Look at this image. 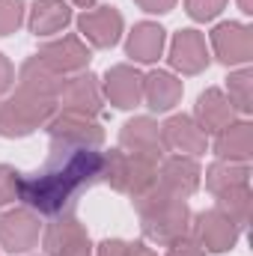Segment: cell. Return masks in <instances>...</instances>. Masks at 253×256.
<instances>
[{
	"label": "cell",
	"mask_w": 253,
	"mask_h": 256,
	"mask_svg": "<svg viewBox=\"0 0 253 256\" xmlns=\"http://www.w3.org/2000/svg\"><path fill=\"white\" fill-rule=\"evenodd\" d=\"M104 152L98 149H57L51 146V158L39 173H21L18 200L45 218L68 214L74 196L102 182Z\"/></svg>",
	"instance_id": "6da1fadb"
},
{
	"label": "cell",
	"mask_w": 253,
	"mask_h": 256,
	"mask_svg": "<svg viewBox=\"0 0 253 256\" xmlns=\"http://www.w3.org/2000/svg\"><path fill=\"white\" fill-rule=\"evenodd\" d=\"M131 202H134V208H137V214H140L143 236H146L149 242L167 248L170 242L188 236L190 218H194L190 208H188V202L179 200V196H170L158 182H155L149 191H143L140 196H134Z\"/></svg>",
	"instance_id": "7a4b0ae2"
},
{
	"label": "cell",
	"mask_w": 253,
	"mask_h": 256,
	"mask_svg": "<svg viewBox=\"0 0 253 256\" xmlns=\"http://www.w3.org/2000/svg\"><path fill=\"white\" fill-rule=\"evenodd\" d=\"M57 114L51 98L30 96L18 90L15 96L0 98V134L3 137H27L36 128L48 126V120Z\"/></svg>",
	"instance_id": "3957f363"
},
{
	"label": "cell",
	"mask_w": 253,
	"mask_h": 256,
	"mask_svg": "<svg viewBox=\"0 0 253 256\" xmlns=\"http://www.w3.org/2000/svg\"><path fill=\"white\" fill-rule=\"evenodd\" d=\"M102 182H108L114 191L128 194L134 200L158 182V167L137 155H128L126 149H110L104 152V161H102Z\"/></svg>",
	"instance_id": "277c9868"
},
{
	"label": "cell",
	"mask_w": 253,
	"mask_h": 256,
	"mask_svg": "<svg viewBox=\"0 0 253 256\" xmlns=\"http://www.w3.org/2000/svg\"><path fill=\"white\" fill-rule=\"evenodd\" d=\"M45 128H48L51 146L57 149H98L104 143V128L84 114H72V110L54 114Z\"/></svg>",
	"instance_id": "5b68a950"
},
{
	"label": "cell",
	"mask_w": 253,
	"mask_h": 256,
	"mask_svg": "<svg viewBox=\"0 0 253 256\" xmlns=\"http://www.w3.org/2000/svg\"><path fill=\"white\" fill-rule=\"evenodd\" d=\"M190 230H194L196 244H200L206 254H226V250L236 248V242H238V236H242V230H238L218 206L208 208V212L194 214V218H190Z\"/></svg>",
	"instance_id": "8992f818"
},
{
	"label": "cell",
	"mask_w": 253,
	"mask_h": 256,
	"mask_svg": "<svg viewBox=\"0 0 253 256\" xmlns=\"http://www.w3.org/2000/svg\"><path fill=\"white\" fill-rule=\"evenodd\" d=\"M39 214L27 206L0 214V248L9 254H30L39 244Z\"/></svg>",
	"instance_id": "52a82bcc"
},
{
	"label": "cell",
	"mask_w": 253,
	"mask_h": 256,
	"mask_svg": "<svg viewBox=\"0 0 253 256\" xmlns=\"http://www.w3.org/2000/svg\"><path fill=\"white\" fill-rule=\"evenodd\" d=\"M42 244H45L48 256H92V244H90L86 230L72 214H60L48 224Z\"/></svg>",
	"instance_id": "ba28073f"
},
{
	"label": "cell",
	"mask_w": 253,
	"mask_h": 256,
	"mask_svg": "<svg viewBox=\"0 0 253 256\" xmlns=\"http://www.w3.org/2000/svg\"><path fill=\"white\" fill-rule=\"evenodd\" d=\"M120 149H126L128 155H137L149 164L158 167V161L164 158V143H161V126L149 116H134L128 120L120 131Z\"/></svg>",
	"instance_id": "9c48e42d"
},
{
	"label": "cell",
	"mask_w": 253,
	"mask_h": 256,
	"mask_svg": "<svg viewBox=\"0 0 253 256\" xmlns=\"http://www.w3.org/2000/svg\"><path fill=\"white\" fill-rule=\"evenodd\" d=\"M212 48L224 66H248L253 57V30L238 21H224L212 30Z\"/></svg>",
	"instance_id": "30bf717a"
},
{
	"label": "cell",
	"mask_w": 253,
	"mask_h": 256,
	"mask_svg": "<svg viewBox=\"0 0 253 256\" xmlns=\"http://www.w3.org/2000/svg\"><path fill=\"white\" fill-rule=\"evenodd\" d=\"M122 15L114 6H96V9H84L78 15V30L80 36L92 45V48H114L122 36Z\"/></svg>",
	"instance_id": "8fae6325"
},
{
	"label": "cell",
	"mask_w": 253,
	"mask_h": 256,
	"mask_svg": "<svg viewBox=\"0 0 253 256\" xmlns=\"http://www.w3.org/2000/svg\"><path fill=\"white\" fill-rule=\"evenodd\" d=\"M57 102L63 104V110L72 114H84V116H98L104 108V96H102V84L96 74H84L78 72L74 78H66L63 90L57 96Z\"/></svg>",
	"instance_id": "7c38bea8"
},
{
	"label": "cell",
	"mask_w": 253,
	"mask_h": 256,
	"mask_svg": "<svg viewBox=\"0 0 253 256\" xmlns=\"http://www.w3.org/2000/svg\"><path fill=\"white\" fill-rule=\"evenodd\" d=\"M161 143H164L167 152L196 158V155L206 152V146H208V134L196 126L194 116L176 114V116H170V120L161 126Z\"/></svg>",
	"instance_id": "4fadbf2b"
},
{
	"label": "cell",
	"mask_w": 253,
	"mask_h": 256,
	"mask_svg": "<svg viewBox=\"0 0 253 256\" xmlns=\"http://www.w3.org/2000/svg\"><path fill=\"white\" fill-rule=\"evenodd\" d=\"M102 96H104L114 108H120V110L137 108V104L143 102V74H140L134 66H126V63L108 68L104 84H102Z\"/></svg>",
	"instance_id": "5bb4252c"
},
{
	"label": "cell",
	"mask_w": 253,
	"mask_h": 256,
	"mask_svg": "<svg viewBox=\"0 0 253 256\" xmlns=\"http://www.w3.org/2000/svg\"><path fill=\"white\" fill-rule=\"evenodd\" d=\"M200 179H202V170H200L196 158H188V155H170V158H161L158 185L170 194V196L188 200L190 194L200 188Z\"/></svg>",
	"instance_id": "9a60e30c"
},
{
	"label": "cell",
	"mask_w": 253,
	"mask_h": 256,
	"mask_svg": "<svg viewBox=\"0 0 253 256\" xmlns=\"http://www.w3.org/2000/svg\"><path fill=\"white\" fill-rule=\"evenodd\" d=\"M36 57L45 60L54 72H60L66 78V74H78L90 66V48L80 42V36H60L54 42H45Z\"/></svg>",
	"instance_id": "2e32d148"
},
{
	"label": "cell",
	"mask_w": 253,
	"mask_h": 256,
	"mask_svg": "<svg viewBox=\"0 0 253 256\" xmlns=\"http://www.w3.org/2000/svg\"><path fill=\"white\" fill-rule=\"evenodd\" d=\"M170 66L182 74H200L208 66L206 36L200 30H179L170 42Z\"/></svg>",
	"instance_id": "e0dca14e"
},
{
	"label": "cell",
	"mask_w": 253,
	"mask_h": 256,
	"mask_svg": "<svg viewBox=\"0 0 253 256\" xmlns=\"http://www.w3.org/2000/svg\"><path fill=\"white\" fill-rule=\"evenodd\" d=\"M236 116H238V114H236V108H232V102L226 98L224 90L212 86V90L200 92V98H196V110H194V120H196V126L202 128L206 134H218V131H224L226 126L236 122Z\"/></svg>",
	"instance_id": "ac0fdd59"
},
{
	"label": "cell",
	"mask_w": 253,
	"mask_h": 256,
	"mask_svg": "<svg viewBox=\"0 0 253 256\" xmlns=\"http://www.w3.org/2000/svg\"><path fill=\"white\" fill-rule=\"evenodd\" d=\"M63 84H66L63 74L54 72L51 66L45 63V60H39V57L24 60L21 72H18V90H24V92H30V96H39V98L57 102Z\"/></svg>",
	"instance_id": "d6986e66"
},
{
	"label": "cell",
	"mask_w": 253,
	"mask_h": 256,
	"mask_svg": "<svg viewBox=\"0 0 253 256\" xmlns=\"http://www.w3.org/2000/svg\"><path fill=\"white\" fill-rule=\"evenodd\" d=\"M164 45H167V30L155 21H140L134 24V30L128 33L126 39V54L134 63H158V57L164 54Z\"/></svg>",
	"instance_id": "ffe728a7"
},
{
	"label": "cell",
	"mask_w": 253,
	"mask_h": 256,
	"mask_svg": "<svg viewBox=\"0 0 253 256\" xmlns=\"http://www.w3.org/2000/svg\"><path fill=\"white\" fill-rule=\"evenodd\" d=\"M214 155L218 161H232V164H248L253 155V126L248 120H236L232 126L214 134Z\"/></svg>",
	"instance_id": "44dd1931"
},
{
	"label": "cell",
	"mask_w": 253,
	"mask_h": 256,
	"mask_svg": "<svg viewBox=\"0 0 253 256\" xmlns=\"http://www.w3.org/2000/svg\"><path fill=\"white\" fill-rule=\"evenodd\" d=\"M182 92H185V86H182V80H179L173 72L155 68V72H149V74L143 78V98H146V104H149L155 114L173 110V108L179 104Z\"/></svg>",
	"instance_id": "7402d4cb"
},
{
	"label": "cell",
	"mask_w": 253,
	"mask_h": 256,
	"mask_svg": "<svg viewBox=\"0 0 253 256\" xmlns=\"http://www.w3.org/2000/svg\"><path fill=\"white\" fill-rule=\"evenodd\" d=\"M68 21H72V9L66 0H33V9L27 15V27L39 39L63 33Z\"/></svg>",
	"instance_id": "603a6c76"
},
{
	"label": "cell",
	"mask_w": 253,
	"mask_h": 256,
	"mask_svg": "<svg viewBox=\"0 0 253 256\" xmlns=\"http://www.w3.org/2000/svg\"><path fill=\"white\" fill-rule=\"evenodd\" d=\"M250 185V167L248 164H232V161H214L206 170V188L214 194H224L230 188Z\"/></svg>",
	"instance_id": "cb8c5ba5"
},
{
	"label": "cell",
	"mask_w": 253,
	"mask_h": 256,
	"mask_svg": "<svg viewBox=\"0 0 253 256\" xmlns=\"http://www.w3.org/2000/svg\"><path fill=\"white\" fill-rule=\"evenodd\" d=\"M218 200V208L238 226V230H244L248 226V220H250V185H242V188H230V191L218 194L214 196Z\"/></svg>",
	"instance_id": "d4e9b609"
},
{
	"label": "cell",
	"mask_w": 253,
	"mask_h": 256,
	"mask_svg": "<svg viewBox=\"0 0 253 256\" xmlns=\"http://www.w3.org/2000/svg\"><path fill=\"white\" fill-rule=\"evenodd\" d=\"M226 98L232 102V108H236V114H242V116H248L250 114V102H253V72L248 66H242L238 72H232L230 78H226Z\"/></svg>",
	"instance_id": "484cf974"
},
{
	"label": "cell",
	"mask_w": 253,
	"mask_h": 256,
	"mask_svg": "<svg viewBox=\"0 0 253 256\" xmlns=\"http://www.w3.org/2000/svg\"><path fill=\"white\" fill-rule=\"evenodd\" d=\"M24 24V0H0V36L15 33Z\"/></svg>",
	"instance_id": "4316f807"
},
{
	"label": "cell",
	"mask_w": 253,
	"mask_h": 256,
	"mask_svg": "<svg viewBox=\"0 0 253 256\" xmlns=\"http://www.w3.org/2000/svg\"><path fill=\"white\" fill-rule=\"evenodd\" d=\"M226 0H185V12L194 21H212L224 12Z\"/></svg>",
	"instance_id": "83f0119b"
},
{
	"label": "cell",
	"mask_w": 253,
	"mask_h": 256,
	"mask_svg": "<svg viewBox=\"0 0 253 256\" xmlns=\"http://www.w3.org/2000/svg\"><path fill=\"white\" fill-rule=\"evenodd\" d=\"M18 182H21V173L9 164H0V206H9L18 200Z\"/></svg>",
	"instance_id": "f1b7e54d"
},
{
	"label": "cell",
	"mask_w": 253,
	"mask_h": 256,
	"mask_svg": "<svg viewBox=\"0 0 253 256\" xmlns=\"http://www.w3.org/2000/svg\"><path fill=\"white\" fill-rule=\"evenodd\" d=\"M164 256H206V250L196 244L194 236H182V238H176V242L167 244V254Z\"/></svg>",
	"instance_id": "f546056e"
},
{
	"label": "cell",
	"mask_w": 253,
	"mask_h": 256,
	"mask_svg": "<svg viewBox=\"0 0 253 256\" xmlns=\"http://www.w3.org/2000/svg\"><path fill=\"white\" fill-rule=\"evenodd\" d=\"M128 254V242H120V238H108L98 244V250L92 256H126Z\"/></svg>",
	"instance_id": "4dcf8cb0"
},
{
	"label": "cell",
	"mask_w": 253,
	"mask_h": 256,
	"mask_svg": "<svg viewBox=\"0 0 253 256\" xmlns=\"http://www.w3.org/2000/svg\"><path fill=\"white\" fill-rule=\"evenodd\" d=\"M143 12H152V15H167L173 6H176V0H134Z\"/></svg>",
	"instance_id": "1f68e13d"
},
{
	"label": "cell",
	"mask_w": 253,
	"mask_h": 256,
	"mask_svg": "<svg viewBox=\"0 0 253 256\" xmlns=\"http://www.w3.org/2000/svg\"><path fill=\"white\" fill-rule=\"evenodd\" d=\"M12 84H15V68H12V63L0 54V96H6V92L12 90Z\"/></svg>",
	"instance_id": "d6a6232c"
},
{
	"label": "cell",
	"mask_w": 253,
	"mask_h": 256,
	"mask_svg": "<svg viewBox=\"0 0 253 256\" xmlns=\"http://www.w3.org/2000/svg\"><path fill=\"white\" fill-rule=\"evenodd\" d=\"M126 256H158L149 244H143V242H134V244H128V254Z\"/></svg>",
	"instance_id": "836d02e7"
},
{
	"label": "cell",
	"mask_w": 253,
	"mask_h": 256,
	"mask_svg": "<svg viewBox=\"0 0 253 256\" xmlns=\"http://www.w3.org/2000/svg\"><path fill=\"white\" fill-rule=\"evenodd\" d=\"M238 9H242L244 15H253V0H238Z\"/></svg>",
	"instance_id": "e575fe53"
},
{
	"label": "cell",
	"mask_w": 253,
	"mask_h": 256,
	"mask_svg": "<svg viewBox=\"0 0 253 256\" xmlns=\"http://www.w3.org/2000/svg\"><path fill=\"white\" fill-rule=\"evenodd\" d=\"M72 3H74V6H80V9H92L98 0H72Z\"/></svg>",
	"instance_id": "d590c367"
}]
</instances>
